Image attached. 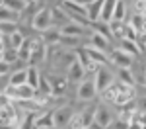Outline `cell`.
I'll use <instances>...</instances> for the list:
<instances>
[{
  "label": "cell",
  "instance_id": "obj_1",
  "mask_svg": "<svg viewBox=\"0 0 146 129\" xmlns=\"http://www.w3.org/2000/svg\"><path fill=\"white\" fill-rule=\"evenodd\" d=\"M31 27L35 31H41V33L51 29L53 27V10L51 8H39L31 20Z\"/></svg>",
  "mask_w": 146,
  "mask_h": 129
},
{
  "label": "cell",
  "instance_id": "obj_2",
  "mask_svg": "<svg viewBox=\"0 0 146 129\" xmlns=\"http://www.w3.org/2000/svg\"><path fill=\"white\" fill-rule=\"evenodd\" d=\"M31 41V55H29V63H39V61H47L49 55V45L45 43L43 37H29Z\"/></svg>",
  "mask_w": 146,
  "mask_h": 129
},
{
  "label": "cell",
  "instance_id": "obj_3",
  "mask_svg": "<svg viewBox=\"0 0 146 129\" xmlns=\"http://www.w3.org/2000/svg\"><path fill=\"white\" fill-rule=\"evenodd\" d=\"M6 92L12 96L14 102H22V100H33L37 90L25 82V84H22V86H12V84H8V86H6Z\"/></svg>",
  "mask_w": 146,
  "mask_h": 129
},
{
  "label": "cell",
  "instance_id": "obj_4",
  "mask_svg": "<svg viewBox=\"0 0 146 129\" xmlns=\"http://www.w3.org/2000/svg\"><path fill=\"white\" fill-rule=\"evenodd\" d=\"M100 92H98V88H96L94 78H84V80L78 84V90H76V96H78V100H82V102H90Z\"/></svg>",
  "mask_w": 146,
  "mask_h": 129
},
{
  "label": "cell",
  "instance_id": "obj_5",
  "mask_svg": "<svg viewBox=\"0 0 146 129\" xmlns=\"http://www.w3.org/2000/svg\"><path fill=\"white\" fill-rule=\"evenodd\" d=\"M94 82H96V88H98V92H103V90H107L109 86H111L113 82H115V76H113V72L111 70H107V69H103L101 67L96 74H94Z\"/></svg>",
  "mask_w": 146,
  "mask_h": 129
},
{
  "label": "cell",
  "instance_id": "obj_6",
  "mask_svg": "<svg viewBox=\"0 0 146 129\" xmlns=\"http://www.w3.org/2000/svg\"><path fill=\"white\" fill-rule=\"evenodd\" d=\"M109 59H111V65L119 67V69H131V67H133V61H135V57L129 55L127 51H123L121 47L115 49V51H111Z\"/></svg>",
  "mask_w": 146,
  "mask_h": 129
},
{
  "label": "cell",
  "instance_id": "obj_7",
  "mask_svg": "<svg viewBox=\"0 0 146 129\" xmlns=\"http://www.w3.org/2000/svg\"><path fill=\"white\" fill-rule=\"evenodd\" d=\"M35 123H37V127H39V129H56L53 110H47V112H39V114H35Z\"/></svg>",
  "mask_w": 146,
  "mask_h": 129
},
{
  "label": "cell",
  "instance_id": "obj_8",
  "mask_svg": "<svg viewBox=\"0 0 146 129\" xmlns=\"http://www.w3.org/2000/svg\"><path fill=\"white\" fill-rule=\"evenodd\" d=\"M117 110H119V119H125V121H129V123L138 117V108L133 104V100L127 102V104H123V106H117Z\"/></svg>",
  "mask_w": 146,
  "mask_h": 129
},
{
  "label": "cell",
  "instance_id": "obj_9",
  "mask_svg": "<svg viewBox=\"0 0 146 129\" xmlns=\"http://www.w3.org/2000/svg\"><path fill=\"white\" fill-rule=\"evenodd\" d=\"M84 78H86V67L74 59V63L68 67V80L70 82H82Z\"/></svg>",
  "mask_w": 146,
  "mask_h": 129
},
{
  "label": "cell",
  "instance_id": "obj_10",
  "mask_svg": "<svg viewBox=\"0 0 146 129\" xmlns=\"http://www.w3.org/2000/svg\"><path fill=\"white\" fill-rule=\"evenodd\" d=\"M60 6L68 12V14H80V16H86L88 18V6L80 4V2H74V0H62Z\"/></svg>",
  "mask_w": 146,
  "mask_h": 129
},
{
  "label": "cell",
  "instance_id": "obj_11",
  "mask_svg": "<svg viewBox=\"0 0 146 129\" xmlns=\"http://www.w3.org/2000/svg\"><path fill=\"white\" fill-rule=\"evenodd\" d=\"M86 53L90 55L92 61H96V63H100V65H107V63H111V59L107 55V51H103V49H96V47L88 45L86 47Z\"/></svg>",
  "mask_w": 146,
  "mask_h": 129
},
{
  "label": "cell",
  "instance_id": "obj_12",
  "mask_svg": "<svg viewBox=\"0 0 146 129\" xmlns=\"http://www.w3.org/2000/svg\"><path fill=\"white\" fill-rule=\"evenodd\" d=\"M53 116H55V125H56V129H60V127H64V125H68L72 112H70L68 108H58V110H53Z\"/></svg>",
  "mask_w": 146,
  "mask_h": 129
},
{
  "label": "cell",
  "instance_id": "obj_13",
  "mask_svg": "<svg viewBox=\"0 0 146 129\" xmlns=\"http://www.w3.org/2000/svg\"><path fill=\"white\" fill-rule=\"evenodd\" d=\"M101 10H103V0H92L88 4V20L92 23L101 20Z\"/></svg>",
  "mask_w": 146,
  "mask_h": 129
},
{
  "label": "cell",
  "instance_id": "obj_14",
  "mask_svg": "<svg viewBox=\"0 0 146 129\" xmlns=\"http://www.w3.org/2000/svg\"><path fill=\"white\" fill-rule=\"evenodd\" d=\"M51 10H53V25L62 27V25H66L70 22V16L62 6H56V8H51Z\"/></svg>",
  "mask_w": 146,
  "mask_h": 129
},
{
  "label": "cell",
  "instance_id": "obj_15",
  "mask_svg": "<svg viewBox=\"0 0 146 129\" xmlns=\"http://www.w3.org/2000/svg\"><path fill=\"white\" fill-rule=\"evenodd\" d=\"M119 43H121L119 47H121L123 51H127L129 55H133V57H140V53H142V51H140V47H138V41L129 39V37H123Z\"/></svg>",
  "mask_w": 146,
  "mask_h": 129
},
{
  "label": "cell",
  "instance_id": "obj_16",
  "mask_svg": "<svg viewBox=\"0 0 146 129\" xmlns=\"http://www.w3.org/2000/svg\"><path fill=\"white\" fill-rule=\"evenodd\" d=\"M96 121L100 123V125H103V127H111L113 121H115V117L111 116V112L107 110V108H98V114H96Z\"/></svg>",
  "mask_w": 146,
  "mask_h": 129
},
{
  "label": "cell",
  "instance_id": "obj_17",
  "mask_svg": "<svg viewBox=\"0 0 146 129\" xmlns=\"http://www.w3.org/2000/svg\"><path fill=\"white\" fill-rule=\"evenodd\" d=\"M66 84H68V78H64V76H56V78H51V86H53V96H55V98H60V96H64Z\"/></svg>",
  "mask_w": 146,
  "mask_h": 129
},
{
  "label": "cell",
  "instance_id": "obj_18",
  "mask_svg": "<svg viewBox=\"0 0 146 129\" xmlns=\"http://www.w3.org/2000/svg\"><path fill=\"white\" fill-rule=\"evenodd\" d=\"M22 12H16L8 6H0V22H20Z\"/></svg>",
  "mask_w": 146,
  "mask_h": 129
},
{
  "label": "cell",
  "instance_id": "obj_19",
  "mask_svg": "<svg viewBox=\"0 0 146 129\" xmlns=\"http://www.w3.org/2000/svg\"><path fill=\"white\" fill-rule=\"evenodd\" d=\"M27 82V69H20V70H14L10 72V78H8V84L12 86H22Z\"/></svg>",
  "mask_w": 146,
  "mask_h": 129
},
{
  "label": "cell",
  "instance_id": "obj_20",
  "mask_svg": "<svg viewBox=\"0 0 146 129\" xmlns=\"http://www.w3.org/2000/svg\"><path fill=\"white\" fill-rule=\"evenodd\" d=\"M58 29H60V33H64V35H76V37H82L84 35V25L74 23V22H68L66 25H62Z\"/></svg>",
  "mask_w": 146,
  "mask_h": 129
},
{
  "label": "cell",
  "instance_id": "obj_21",
  "mask_svg": "<svg viewBox=\"0 0 146 129\" xmlns=\"http://www.w3.org/2000/svg\"><path fill=\"white\" fill-rule=\"evenodd\" d=\"M96 114H98V106H88L86 110H82V123L84 129H88L96 121Z\"/></svg>",
  "mask_w": 146,
  "mask_h": 129
},
{
  "label": "cell",
  "instance_id": "obj_22",
  "mask_svg": "<svg viewBox=\"0 0 146 129\" xmlns=\"http://www.w3.org/2000/svg\"><path fill=\"white\" fill-rule=\"evenodd\" d=\"M109 27H111V33H113V39H123L125 37V29H127V23L121 22V20H111L109 22Z\"/></svg>",
  "mask_w": 146,
  "mask_h": 129
},
{
  "label": "cell",
  "instance_id": "obj_23",
  "mask_svg": "<svg viewBox=\"0 0 146 129\" xmlns=\"http://www.w3.org/2000/svg\"><path fill=\"white\" fill-rule=\"evenodd\" d=\"M117 0H103V10H101V20L103 22H111L113 14H115Z\"/></svg>",
  "mask_w": 146,
  "mask_h": 129
},
{
  "label": "cell",
  "instance_id": "obj_24",
  "mask_svg": "<svg viewBox=\"0 0 146 129\" xmlns=\"http://www.w3.org/2000/svg\"><path fill=\"white\" fill-rule=\"evenodd\" d=\"M109 43H111V41H109L107 37H103L101 33H98V31H94V33H92V39H90V45L92 47L107 51V49H109Z\"/></svg>",
  "mask_w": 146,
  "mask_h": 129
},
{
  "label": "cell",
  "instance_id": "obj_25",
  "mask_svg": "<svg viewBox=\"0 0 146 129\" xmlns=\"http://www.w3.org/2000/svg\"><path fill=\"white\" fill-rule=\"evenodd\" d=\"M39 78H41L39 69H37L35 65H29V67H27V84L33 86L35 90H37V86H39Z\"/></svg>",
  "mask_w": 146,
  "mask_h": 129
},
{
  "label": "cell",
  "instance_id": "obj_26",
  "mask_svg": "<svg viewBox=\"0 0 146 129\" xmlns=\"http://www.w3.org/2000/svg\"><path fill=\"white\" fill-rule=\"evenodd\" d=\"M23 41H25V35L22 33V29H18L16 33H12V35H8V47L10 49H20V47L23 45Z\"/></svg>",
  "mask_w": 146,
  "mask_h": 129
},
{
  "label": "cell",
  "instance_id": "obj_27",
  "mask_svg": "<svg viewBox=\"0 0 146 129\" xmlns=\"http://www.w3.org/2000/svg\"><path fill=\"white\" fill-rule=\"evenodd\" d=\"M41 37L45 39L47 45H55V43H58V41H60V29H56V27L53 29V27H51V29L43 31V33H41Z\"/></svg>",
  "mask_w": 146,
  "mask_h": 129
},
{
  "label": "cell",
  "instance_id": "obj_28",
  "mask_svg": "<svg viewBox=\"0 0 146 129\" xmlns=\"http://www.w3.org/2000/svg\"><path fill=\"white\" fill-rule=\"evenodd\" d=\"M62 47H70V49H78V43H80V37L76 35H64L60 33V41H58Z\"/></svg>",
  "mask_w": 146,
  "mask_h": 129
},
{
  "label": "cell",
  "instance_id": "obj_29",
  "mask_svg": "<svg viewBox=\"0 0 146 129\" xmlns=\"http://www.w3.org/2000/svg\"><path fill=\"white\" fill-rule=\"evenodd\" d=\"M37 92H43V94H49V96H53V86H51V78H47L45 74H41V78H39V86H37Z\"/></svg>",
  "mask_w": 146,
  "mask_h": 129
},
{
  "label": "cell",
  "instance_id": "obj_30",
  "mask_svg": "<svg viewBox=\"0 0 146 129\" xmlns=\"http://www.w3.org/2000/svg\"><path fill=\"white\" fill-rule=\"evenodd\" d=\"M119 80L129 84V86H135L136 80H135V74L131 72V69H119Z\"/></svg>",
  "mask_w": 146,
  "mask_h": 129
},
{
  "label": "cell",
  "instance_id": "obj_31",
  "mask_svg": "<svg viewBox=\"0 0 146 129\" xmlns=\"http://www.w3.org/2000/svg\"><path fill=\"white\" fill-rule=\"evenodd\" d=\"M125 16H127V4H125L123 0H117V6H115L113 20H121V22H125Z\"/></svg>",
  "mask_w": 146,
  "mask_h": 129
},
{
  "label": "cell",
  "instance_id": "obj_32",
  "mask_svg": "<svg viewBox=\"0 0 146 129\" xmlns=\"http://www.w3.org/2000/svg\"><path fill=\"white\" fill-rule=\"evenodd\" d=\"M4 6H8L16 12H22L27 8V0H4Z\"/></svg>",
  "mask_w": 146,
  "mask_h": 129
},
{
  "label": "cell",
  "instance_id": "obj_33",
  "mask_svg": "<svg viewBox=\"0 0 146 129\" xmlns=\"http://www.w3.org/2000/svg\"><path fill=\"white\" fill-rule=\"evenodd\" d=\"M20 27H18V22H0V31L4 35H12L16 33Z\"/></svg>",
  "mask_w": 146,
  "mask_h": 129
},
{
  "label": "cell",
  "instance_id": "obj_34",
  "mask_svg": "<svg viewBox=\"0 0 146 129\" xmlns=\"http://www.w3.org/2000/svg\"><path fill=\"white\" fill-rule=\"evenodd\" d=\"M68 127L70 129H84V123H82V112H76V114L70 116Z\"/></svg>",
  "mask_w": 146,
  "mask_h": 129
},
{
  "label": "cell",
  "instance_id": "obj_35",
  "mask_svg": "<svg viewBox=\"0 0 146 129\" xmlns=\"http://www.w3.org/2000/svg\"><path fill=\"white\" fill-rule=\"evenodd\" d=\"M4 61H8V63H16V61H20V57H18V51L8 47V49L4 51Z\"/></svg>",
  "mask_w": 146,
  "mask_h": 129
},
{
  "label": "cell",
  "instance_id": "obj_36",
  "mask_svg": "<svg viewBox=\"0 0 146 129\" xmlns=\"http://www.w3.org/2000/svg\"><path fill=\"white\" fill-rule=\"evenodd\" d=\"M142 23H144V16L135 12V14H133V18H131V25H135L136 29L140 31V29H142Z\"/></svg>",
  "mask_w": 146,
  "mask_h": 129
},
{
  "label": "cell",
  "instance_id": "obj_37",
  "mask_svg": "<svg viewBox=\"0 0 146 129\" xmlns=\"http://www.w3.org/2000/svg\"><path fill=\"white\" fill-rule=\"evenodd\" d=\"M14 104V100H12V96L6 90H2L0 92V108H6V106H12Z\"/></svg>",
  "mask_w": 146,
  "mask_h": 129
},
{
  "label": "cell",
  "instance_id": "obj_38",
  "mask_svg": "<svg viewBox=\"0 0 146 129\" xmlns=\"http://www.w3.org/2000/svg\"><path fill=\"white\" fill-rule=\"evenodd\" d=\"M101 67H103V65L96 63V61H90V63H88V67H86V74H96Z\"/></svg>",
  "mask_w": 146,
  "mask_h": 129
},
{
  "label": "cell",
  "instance_id": "obj_39",
  "mask_svg": "<svg viewBox=\"0 0 146 129\" xmlns=\"http://www.w3.org/2000/svg\"><path fill=\"white\" fill-rule=\"evenodd\" d=\"M135 12L136 14H144L146 12V0H135Z\"/></svg>",
  "mask_w": 146,
  "mask_h": 129
},
{
  "label": "cell",
  "instance_id": "obj_40",
  "mask_svg": "<svg viewBox=\"0 0 146 129\" xmlns=\"http://www.w3.org/2000/svg\"><path fill=\"white\" fill-rule=\"evenodd\" d=\"M8 72H10V63L2 59V61H0V76H6Z\"/></svg>",
  "mask_w": 146,
  "mask_h": 129
},
{
  "label": "cell",
  "instance_id": "obj_41",
  "mask_svg": "<svg viewBox=\"0 0 146 129\" xmlns=\"http://www.w3.org/2000/svg\"><path fill=\"white\" fill-rule=\"evenodd\" d=\"M111 127L113 129H129V121H125V119H115Z\"/></svg>",
  "mask_w": 146,
  "mask_h": 129
},
{
  "label": "cell",
  "instance_id": "obj_42",
  "mask_svg": "<svg viewBox=\"0 0 146 129\" xmlns=\"http://www.w3.org/2000/svg\"><path fill=\"white\" fill-rule=\"evenodd\" d=\"M136 41H138V47H140V51H142V53H146V35L142 33L140 37H138V39H136Z\"/></svg>",
  "mask_w": 146,
  "mask_h": 129
},
{
  "label": "cell",
  "instance_id": "obj_43",
  "mask_svg": "<svg viewBox=\"0 0 146 129\" xmlns=\"http://www.w3.org/2000/svg\"><path fill=\"white\" fill-rule=\"evenodd\" d=\"M138 121H142V125H146V112L144 110L138 112Z\"/></svg>",
  "mask_w": 146,
  "mask_h": 129
},
{
  "label": "cell",
  "instance_id": "obj_44",
  "mask_svg": "<svg viewBox=\"0 0 146 129\" xmlns=\"http://www.w3.org/2000/svg\"><path fill=\"white\" fill-rule=\"evenodd\" d=\"M88 129H105V127H103V125H100L98 121H94V123H92V125H90Z\"/></svg>",
  "mask_w": 146,
  "mask_h": 129
},
{
  "label": "cell",
  "instance_id": "obj_45",
  "mask_svg": "<svg viewBox=\"0 0 146 129\" xmlns=\"http://www.w3.org/2000/svg\"><path fill=\"white\" fill-rule=\"evenodd\" d=\"M140 110H144V112H146V96L140 100Z\"/></svg>",
  "mask_w": 146,
  "mask_h": 129
},
{
  "label": "cell",
  "instance_id": "obj_46",
  "mask_svg": "<svg viewBox=\"0 0 146 129\" xmlns=\"http://www.w3.org/2000/svg\"><path fill=\"white\" fill-rule=\"evenodd\" d=\"M74 2H80V4H84V6H88L92 0H74Z\"/></svg>",
  "mask_w": 146,
  "mask_h": 129
},
{
  "label": "cell",
  "instance_id": "obj_47",
  "mask_svg": "<svg viewBox=\"0 0 146 129\" xmlns=\"http://www.w3.org/2000/svg\"><path fill=\"white\" fill-rule=\"evenodd\" d=\"M2 59H4V53H0V61H2Z\"/></svg>",
  "mask_w": 146,
  "mask_h": 129
},
{
  "label": "cell",
  "instance_id": "obj_48",
  "mask_svg": "<svg viewBox=\"0 0 146 129\" xmlns=\"http://www.w3.org/2000/svg\"><path fill=\"white\" fill-rule=\"evenodd\" d=\"M0 6H4V0H0Z\"/></svg>",
  "mask_w": 146,
  "mask_h": 129
},
{
  "label": "cell",
  "instance_id": "obj_49",
  "mask_svg": "<svg viewBox=\"0 0 146 129\" xmlns=\"http://www.w3.org/2000/svg\"><path fill=\"white\" fill-rule=\"evenodd\" d=\"M27 2H39V0H27Z\"/></svg>",
  "mask_w": 146,
  "mask_h": 129
},
{
  "label": "cell",
  "instance_id": "obj_50",
  "mask_svg": "<svg viewBox=\"0 0 146 129\" xmlns=\"http://www.w3.org/2000/svg\"><path fill=\"white\" fill-rule=\"evenodd\" d=\"M144 96H146V84H144Z\"/></svg>",
  "mask_w": 146,
  "mask_h": 129
},
{
  "label": "cell",
  "instance_id": "obj_51",
  "mask_svg": "<svg viewBox=\"0 0 146 129\" xmlns=\"http://www.w3.org/2000/svg\"><path fill=\"white\" fill-rule=\"evenodd\" d=\"M144 84H146V74H144Z\"/></svg>",
  "mask_w": 146,
  "mask_h": 129
},
{
  "label": "cell",
  "instance_id": "obj_52",
  "mask_svg": "<svg viewBox=\"0 0 146 129\" xmlns=\"http://www.w3.org/2000/svg\"><path fill=\"white\" fill-rule=\"evenodd\" d=\"M107 129H113V127H107Z\"/></svg>",
  "mask_w": 146,
  "mask_h": 129
},
{
  "label": "cell",
  "instance_id": "obj_53",
  "mask_svg": "<svg viewBox=\"0 0 146 129\" xmlns=\"http://www.w3.org/2000/svg\"><path fill=\"white\" fill-rule=\"evenodd\" d=\"M0 92H2V90H0Z\"/></svg>",
  "mask_w": 146,
  "mask_h": 129
}]
</instances>
